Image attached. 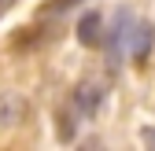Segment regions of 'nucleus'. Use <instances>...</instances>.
Segmentation results:
<instances>
[{
	"label": "nucleus",
	"instance_id": "obj_1",
	"mask_svg": "<svg viewBox=\"0 0 155 151\" xmlns=\"http://www.w3.org/2000/svg\"><path fill=\"white\" fill-rule=\"evenodd\" d=\"M151 48H155V26L148 22V18H129V26H126V44H122V52L129 55V63L144 66L148 55H151Z\"/></svg>",
	"mask_w": 155,
	"mask_h": 151
},
{
	"label": "nucleus",
	"instance_id": "obj_2",
	"mask_svg": "<svg viewBox=\"0 0 155 151\" xmlns=\"http://www.w3.org/2000/svg\"><path fill=\"white\" fill-rule=\"evenodd\" d=\"M104 96H107L104 81L100 78H85V81H78V88H74V107L85 111V114H96L100 103H104Z\"/></svg>",
	"mask_w": 155,
	"mask_h": 151
},
{
	"label": "nucleus",
	"instance_id": "obj_3",
	"mask_svg": "<svg viewBox=\"0 0 155 151\" xmlns=\"http://www.w3.org/2000/svg\"><path fill=\"white\" fill-rule=\"evenodd\" d=\"M78 41H81L85 48H96L104 41V15L100 11H85L81 18H78Z\"/></svg>",
	"mask_w": 155,
	"mask_h": 151
},
{
	"label": "nucleus",
	"instance_id": "obj_4",
	"mask_svg": "<svg viewBox=\"0 0 155 151\" xmlns=\"http://www.w3.org/2000/svg\"><path fill=\"white\" fill-rule=\"evenodd\" d=\"M74 4H81V0H48V8H45V15H63V11H70Z\"/></svg>",
	"mask_w": 155,
	"mask_h": 151
},
{
	"label": "nucleus",
	"instance_id": "obj_5",
	"mask_svg": "<svg viewBox=\"0 0 155 151\" xmlns=\"http://www.w3.org/2000/svg\"><path fill=\"white\" fill-rule=\"evenodd\" d=\"M140 137H144V144H148V147H155V129H151V125L144 129V133H140Z\"/></svg>",
	"mask_w": 155,
	"mask_h": 151
},
{
	"label": "nucleus",
	"instance_id": "obj_6",
	"mask_svg": "<svg viewBox=\"0 0 155 151\" xmlns=\"http://www.w3.org/2000/svg\"><path fill=\"white\" fill-rule=\"evenodd\" d=\"M4 8H11V0H0V11H4Z\"/></svg>",
	"mask_w": 155,
	"mask_h": 151
}]
</instances>
